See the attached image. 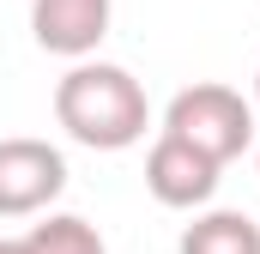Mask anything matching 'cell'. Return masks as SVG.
Instances as JSON below:
<instances>
[{
	"instance_id": "cell-1",
	"label": "cell",
	"mask_w": 260,
	"mask_h": 254,
	"mask_svg": "<svg viewBox=\"0 0 260 254\" xmlns=\"http://www.w3.org/2000/svg\"><path fill=\"white\" fill-rule=\"evenodd\" d=\"M55 121L67 127L73 145L85 151H127L151 127L145 85L115 61H79L55 85Z\"/></svg>"
},
{
	"instance_id": "cell-2",
	"label": "cell",
	"mask_w": 260,
	"mask_h": 254,
	"mask_svg": "<svg viewBox=\"0 0 260 254\" xmlns=\"http://www.w3.org/2000/svg\"><path fill=\"white\" fill-rule=\"evenodd\" d=\"M164 133L182 139V145H194L200 157H212V164L224 170L230 157H242V151L254 145V103H248L236 85H212V79H206V85H188V91L170 97Z\"/></svg>"
},
{
	"instance_id": "cell-3",
	"label": "cell",
	"mask_w": 260,
	"mask_h": 254,
	"mask_svg": "<svg viewBox=\"0 0 260 254\" xmlns=\"http://www.w3.org/2000/svg\"><path fill=\"white\" fill-rule=\"evenodd\" d=\"M67 194V157L49 139H0V218H43Z\"/></svg>"
},
{
	"instance_id": "cell-4",
	"label": "cell",
	"mask_w": 260,
	"mask_h": 254,
	"mask_svg": "<svg viewBox=\"0 0 260 254\" xmlns=\"http://www.w3.org/2000/svg\"><path fill=\"white\" fill-rule=\"evenodd\" d=\"M218 176L224 170L212 157H200L194 145H182L170 133H157V145L145 151V194L157 206H170V212H200L218 194Z\"/></svg>"
},
{
	"instance_id": "cell-5",
	"label": "cell",
	"mask_w": 260,
	"mask_h": 254,
	"mask_svg": "<svg viewBox=\"0 0 260 254\" xmlns=\"http://www.w3.org/2000/svg\"><path fill=\"white\" fill-rule=\"evenodd\" d=\"M115 0H30V37L37 49L61 55V61H91L97 43L109 37Z\"/></svg>"
},
{
	"instance_id": "cell-6",
	"label": "cell",
	"mask_w": 260,
	"mask_h": 254,
	"mask_svg": "<svg viewBox=\"0 0 260 254\" xmlns=\"http://www.w3.org/2000/svg\"><path fill=\"white\" fill-rule=\"evenodd\" d=\"M176 254H260V224L248 212H200L194 224L182 230Z\"/></svg>"
},
{
	"instance_id": "cell-7",
	"label": "cell",
	"mask_w": 260,
	"mask_h": 254,
	"mask_svg": "<svg viewBox=\"0 0 260 254\" xmlns=\"http://www.w3.org/2000/svg\"><path fill=\"white\" fill-rule=\"evenodd\" d=\"M24 248L30 254H109L97 224L79 218V212H43V224L24 230Z\"/></svg>"
},
{
	"instance_id": "cell-8",
	"label": "cell",
	"mask_w": 260,
	"mask_h": 254,
	"mask_svg": "<svg viewBox=\"0 0 260 254\" xmlns=\"http://www.w3.org/2000/svg\"><path fill=\"white\" fill-rule=\"evenodd\" d=\"M0 254H30V248H24V236H0Z\"/></svg>"
},
{
	"instance_id": "cell-9",
	"label": "cell",
	"mask_w": 260,
	"mask_h": 254,
	"mask_svg": "<svg viewBox=\"0 0 260 254\" xmlns=\"http://www.w3.org/2000/svg\"><path fill=\"white\" fill-rule=\"evenodd\" d=\"M254 103H260V67H254Z\"/></svg>"
},
{
	"instance_id": "cell-10",
	"label": "cell",
	"mask_w": 260,
	"mask_h": 254,
	"mask_svg": "<svg viewBox=\"0 0 260 254\" xmlns=\"http://www.w3.org/2000/svg\"><path fill=\"white\" fill-rule=\"evenodd\" d=\"M254 170H260V151H254Z\"/></svg>"
}]
</instances>
